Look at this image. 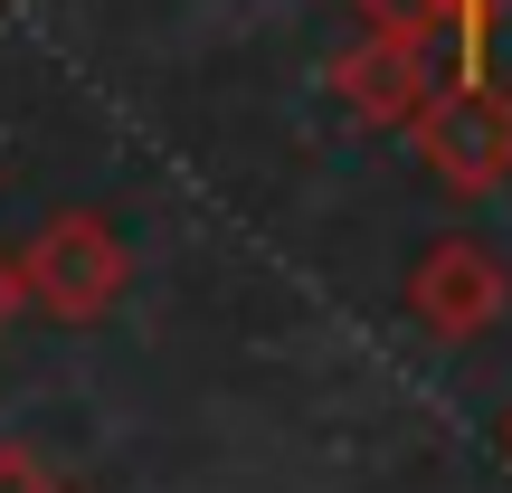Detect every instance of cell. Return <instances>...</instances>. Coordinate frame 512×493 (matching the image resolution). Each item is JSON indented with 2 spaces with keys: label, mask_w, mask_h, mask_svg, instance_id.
I'll list each match as a JSON object with an SVG mask.
<instances>
[{
  "label": "cell",
  "mask_w": 512,
  "mask_h": 493,
  "mask_svg": "<svg viewBox=\"0 0 512 493\" xmlns=\"http://www.w3.org/2000/svg\"><path fill=\"white\" fill-rule=\"evenodd\" d=\"M124 285H133V247H124V228H114L105 209H48V219L19 238V294H29L48 323H67V332L105 323V313L124 304Z\"/></svg>",
  "instance_id": "6da1fadb"
},
{
  "label": "cell",
  "mask_w": 512,
  "mask_h": 493,
  "mask_svg": "<svg viewBox=\"0 0 512 493\" xmlns=\"http://www.w3.org/2000/svg\"><path fill=\"white\" fill-rule=\"evenodd\" d=\"M408 143H418V162H427L437 190L494 200L512 181V86L494 67H446L437 95H427V114L408 124Z\"/></svg>",
  "instance_id": "7a4b0ae2"
},
{
  "label": "cell",
  "mask_w": 512,
  "mask_h": 493,
  "mask_svg": "<svg viewBox=\"0 0 512 493\" xmlns=\"http://www.w3.org/2000/svg\"><path fill=\"white\" fill-rule=\"evenodd\" d=\"M399 304H408V323L437 332V342H484V332L512 313V266H503L484 238L446 228V238L418 247V266H408Z\"/></svg>",
  "instance_id": "3957f363"
},
{
  "label": "cell",
  "mask_w": 512,
  "mask_h": 493,
  "mask_svg": "<svg viewBox=\"0 0 512 493\" xmlns=\"http://www.w3.org/2000/svg\"><path fill=\"white\" fill-rule=\"evenodd\" d=\"M437 38H399V29H361L342 57H332V95H342L351 124L370 133H408L427 114V95H437Z\"/></svg>",
  "instance_id": "277c9868"
},
{
  "label": "cell",
  "mask_w": 512,
  "mask_h": 493,
  "mask_svg": "<svg viewBox=\"0 0 512 493\" xmlns=\"http://www.w3.org/2000/svg\"><path fill=\"white\" fill-rule=\"evenodd\" d=\"M351 10H361L370 29H399V38H446V48H456V19H446V0H351Z\"/></svg>",
  "instance_id": "5b68a950"
},
{
  "label": "cell",
  "mask_w": 512,
  "mask_h": 493,
  "mask_svg": "<svg viewBox=\"0 0 512 493\" xmlns=\"http://www.w3.org/2000/svg\"><path fill=\"white\" fill-rule=\"evenodd\" d=\"M446 19H456V67H494V19H503V0H446Z\"/></svg>",
  "instance_id": "8992f818"
},
{
  "label": "cell",
  "mask_w": 512,
  "mask_h": 493,
  "mask_svg": "<svg viewBox=\"0 0 512 493\" xmlns=\"http://www.w3.org/2000/svg\"><path fill=\"white\" fill-rule=\"evenodd\" d=\"M0 493H76V484L57 475L38 446H19V437H10V446H0Z\"/></svg>",
  "instance_id": "52a82bcc"
},
{
  "label": "cell",
  "mask_w": 512,
  "mask_h": 493,
  "mask_svg": "<svg viewBox=\"0 0 512 493\" xmlns=\"http://www.w3.org/2000/svg\"><path fill=\"white\" fill-rule=\"evenodd\" d=\"M19 304H29V294H19V247H0V332L19 323Z\"/></svg>",
  "instance_id": "ba28073f"
},
{
  "label": "cell",
  "mask_w": 512,
  "mask_h": 493,
  "mask_svg": "<svg viewBox=\"0 0 512 493\" xmlns=\"http://www.w3.org/2000/svg\"><path fill=\"white\" fill-rule=\"evenodd\" d=\"M503 465H512V408H503Z\"/></svg>",
  "instance_id": "9c48e42d"
}]
</instances>
